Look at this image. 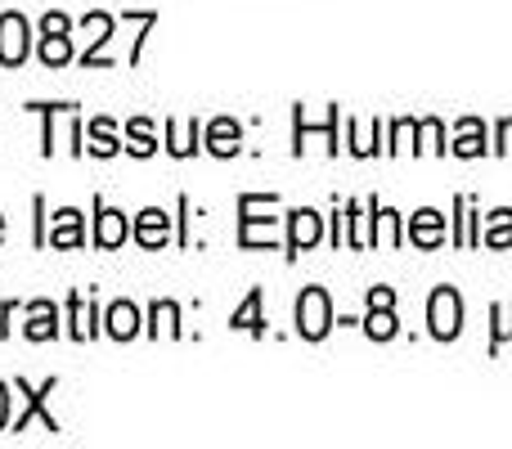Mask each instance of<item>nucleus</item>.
I'll return each mask as SVG.
<instances>
[{
    "label": "nucleus",
    "instance_id": "1",
    "mask_svg": "<svg viewBox=\"0 0 512 449\" xmlns=\"http://www.w3.org/2000/svg\"><path fill=\"white\" fill-rule=\"evenodd\" d=\"M328 328H333V301L324 288H306L297 297V333L306 342H324Z\"/></svg>",
    "mask_w": 512,
    "mask_h": 449
},
{
    "label": "nucleus",
    "instance_id": "2",
    "mask_svg": "<svg viewBox=\"0 0 512 449\" xmlns=\"http://www.w3.org/2000/svg\"><path fill=\"white\" fill-rule=\"evenodd\" d=\"M427 328H432L436 342H454L463 333V301L454 288H436L427 301Z\"/></svg>",
    "mask_w": 512,
    "mask_h": 449
},
{
    "label": "nucleus",
    "instance_id": "3",
    "mask_svg": "<svg viewBox=\"0 0 512 449\" xmlns=\"http://www.w3.org/2000/svg\"><path fill=\"white\" fill-rule=\"evenodd\" d=\"M32 54V23L23 14H0V63L18 68Z\"/></svg>",
    "mask_w": 512,
    "mask_h": 449
},
{
    "label": "nucleus",
    "instance_id": "4",
    "mask_svg": "<svg viewBox=\"0 0 512 449\" xmlns=\"http://www.w3.org/2000/svg\"><path fill=\"white\" fill-rule=\"evenodd\" d=\"M396 292L391 288H369V315H364V333L373 337V342H391V337L400 333L396 324Z\"/></svg>",
    "mask_w": 512,
    "mask_h": 449
},
{
    "label": "nucleus",
    "instance_id": "5",
    "mask_svg": "<svg viewBox=\"0 0 512 449\" xmlns=\"http://www.w3.org/2000/svg\"><path fill=\"white\" fill-rule=\"evenodd\" d=\"M14 387H18V391H23V396H27V400H23V414H18V418H14V423H9V427H14V432H23V427H27V423H32V418H41V423H45V432H59V418H54V414H50V409H45V400H50V391H54V387H59V382H54V378H45V382H41V387H27V382H23V378H18V382H14Z\"/></svg>",
    "mask_w": 512,
    "mask_h": 449
},
{
    "label": "nucleus",
    "instance_id": "6",
    "mask_svg": "<svg viewBox=\"0 0 512 449\" xmlns=\"http://www.w3.org/2000/svg\"><path fill=\"white\" fill-rule=\"evenodd\" d=\"M292 234H288V256H301L306 247H315L319 238H324V216L310 212V207H297V212L288 216Z\"/></svg>",
    "mask_w": 512,
    "mask_h": 449
},
{
    "label": "nucleus",
    "instance_id": "7",
    "mask_svg": "<svg viewBox=\"0 0 512 449\" xmlns=\"http://www.w3.org/2000/svg\"><path fill=\"white\" fill-rule=\"evenodd\" d=\"M126 238H131V221H126V212H117V207H104L95 198V243L99 247H122Z\"/></svg>",
    "mask_w": 512,
    "mask_h": 449
},
{
    "label": "nucleus",
    "instance_id": "8",
    "mask_svg": "<svg viewBox=\"0 0 512 449\" xmlns=\"http://www.w3.org/2000/svg\"><path fill=\"white\" fill-rule=\"evenodd\" d=\"M23 333H27V342H50V337H59V306H54V301H32Z\"/></svg>",
    "mask_w": 512,
    "mask_h": 449
},
{
    "label": "nucleus",
    "instance_id": "9",
    "mask_svg": "<svg viewBox=\"0 0 512 449\" xmlns=\"http://www.w3.org/2000/svg\"><path fill=\"white\" fill-rule=\"evenodd\" d=\"M45 243H50V247H81V243H86V229H81V212H77V207L54 212V225H50V234H45Z\"/></svg>",
    "mask_w": 512,
    "mask_h": 449
},
{
    "label": "nucleus",
    "instance_id": "10",
    "mask_svg": "<svg viewBox=\"0 0 512 449\" xmlns=\"http://www.w3.org/2000/svg\"><path fill=\"white\" fill-rule=\"evenodd\" d=\"M68 333L77 337V342H86V337H95L99 333V310H95V301H86L81 292H72L68 297Z\"/></svg>",
    "mask_w": 512,
    "mask_h": 449
},
{
    "label": "nucleus",
    "instance_id": "11",
    "mask_svg": "<svg viewBox=\"0 0 512 449\" xmlns=\"http://www.w3.org/2000/svg\"><path fill=\"white\" fill-rule=\"evenodd\" d=\"M171 234V221L162 207H149V212H140V221H135V243L140 247H162Z\"/></svg>",
    "mask_w": 512,
    "mask_h": 449
},
{
    "label": "nucleus",
    "instance_id": "12",
    "mask_svg": "<svg viewBox=\"0 0 512 449\" xmlns=\"http://www.w3.org/2000/svg\"><path fill=\"white\" fill-rule=\"evenodd\" d=\"M239 140H243V131H239V122H230V117H216V122L207 126V149H212L216 158H234V153H239Z\"/></svg>",
    "mask_w": 512,
    "mask_h": 449
},
{
    "label": "nucleus",
    "instance_id": "13",
    "mask_svg": "<svg viewBox=\"0 0 512 449\" xmlns=\"http://www.w3.org/2000/svg\"><path fill=\"white\" fill-rule=\"evenodd\" d=\"M104 324H108V337L131 342V337L140 333V310H135L131 301H113V306H108V315H104Z\"/></svg>",
    "mask_w": 512,
    "mask_h": 449
},
{
    "label": "nucleus",
    "instance_id": "14",
    "mask_svg": "<svg viewBox=\"0 0 512 449\" xmlns=\"http://www.w3.org/2000/svg\"><path fill=\"white\" fill-rule=\"evenodd\" d=\"M409 238H414L418 247H441V238H445V221H441V212H432V207H423V212L409 221Z\"/></svg>",
    "mask_w": 512,
    "mask_h": 449
},
{
    "label": "nucleus",
    "instance_id": "15",
    "mask_svg": "<svg viewBox=\"0 0 512 449\" xmlns=\"http://www.w3.org/2000/svg\"><path fill=\"white\" fill-rule=\"evenodd\" d=\"M230 328H234V333L243 328V333H252V337H261V333H265V319H261V288H252V292H248V301H243V306L234 310Z\"/></svg>",
    "mask_w": 512,
    "mask_h": 449
},
{
    "label": "nucleus",
    "instance_id": "16",
    "mask_svg": "<svg viewBox=\"0 0 512 449\" xmlns=\"http://www.w3.org/2000/svg\"><path fill=\"white\" fill-rule=\"evenodd\" d=\"M454 153H459V158H481V153H486V126H481L477 117L459 122V140H454Z\"/></svg>",
    "mask_w": 512,
    "mask_h": 449
},
{
    "label": "nucleus",
    "instance_id": "17",
    "mask_svg": "<svg viewBox=\"0 0 512 449\" xmlns=\"http://www.w3.org/2000/svg\"><path fill=\"white\" fill-rule=\"evenodd\" d=\"M86 135H90L86 149L95 153V158H113V153L122 149V144H117V135H113V122H108V117H95V122L86 126Z\"/></svg>",
    "mask_w": 512,
    "mask_h": 449
},
{
    "label": "nucleus",
    "instance_id": "18",
    "mask_svg": "<svg viewBox=\"0 0 512 449\" xmlns=\"http://www.w3.org/2000/svg\"><path fill=\"white\" fill-rule=\"evenodd\" d=\"M68 59H72V41H68V32H50V36H41V63H45V68H63Z\"/></svg>",
    "mask_w": 512,
    "mask_h": 449
},
{
    "label": "nucleus",
    "instance_id": "19",
    "mask_svg": "<svg viewBox=\"0 0 512 449\" xmlns=\"http://www.w3.org/2000/svg\"><path fill=\"white\" fill-rule=\"evenodd\" d=\"M126 140H131L126 149H131L135 158H153V149H158V140H153V126L144 122V117H135V122L126 126Z\"/></svg>",
    "mask_w": 512,
    "mask_h": 449
},
{
    "label": "nucleus",
    "instance_id": "20",
    "mask_svg": "<svg viewBox=\"0 0 512 449\" xmlns=\"http://www.w3.org/2000/svg\"><path fill=\"white\" fill-rule=\"evenodd\" d=\"M486 243H490V247H512V212H508V207H504V212L490 216V225H486Z\"/></svg>",
    "mask_w": 512,
    "mask_h": 449
},
{
    "label": "nucleus",
    "instance_id": "21",
    "mask_svg": "<svg viewBox=\"0 0 512 449\" xmlns=\"http://www.w3.org/2000/svg\"><path fill=\"white\" fill-rule=\"evenodd\" d=\"M50 32H72V18L68 14H45L41 18V36H50Z\"/></svg>",
    "mask_w": 512,
    "mask_h": 449
},
{
    "label": "nucleus",
    "instance_id": "22",
    "mask_svg": "<svg viewBox=\"0 0 512 449\" xmlns=\"http://www.w3.org/2000/svg\"><path fill=\"white\" fill-rule=\"evenodd\" d=\"M495 319H499V333H495V342H490V346H499L504 337H512V306H499Z\"/></svg>",
    "mask_w": 512,
    "mask_h": 449
},
{
    "label": "nucleus",
    "instance_id": "23",
    "mask_svg": "<svg viewBox=\"0 0 512 449\" xmlns=\"http://www.w3.org/2000/svg\"><path fill=\"white\" fill-rule=\"evenodd\" d=\"M495 153H512V117H504V122H499V144H495Z\"/></svg>",
    "mask_w": 512,
    "mask_h": 449
},
{
    "label": "nucleus",
    "instance_id": "24",
    "mask_svg": "<svg viewBox=\"0 0 512 449\" xmlns=\"http://www.w3.org/2000/svg\"><path fill=\"white\" fill-rule=\"evenodd\" d=\"M5 427H9V387L0 382V432H5Z\"/></svg>",
    "mask_w": 512,
    "mask_h": 449
},
{
    "label": "nucleus",
    "instance_id": "25",
    "mask_svg": "<svg viewBox=\"0 0 512 449\" xmlns=\"http://www.w3.org/2000/svg\"><path fill=\"white\" fill-rule=\"evenodd\" d=\"M9 315H14V301H5V306H0V337H5V324H9Z\"/></svg>",
    "mask_w": 512,
    "mask_h": 449
},
{
    "label": "nucleus",
    "instance_id": "26",
    "mask_svg": "<svg viewBox=\"0 0 512 449\" xmlns=\"http://www.w3.org/2000/svg\"><path fill=\"white\" fill-rule=\"evenodd\" d=\"M0 238H5V216H0Z\"/></svg>",
    "mask_w": 512,
    "mask_h": 449
}]
</instances>
